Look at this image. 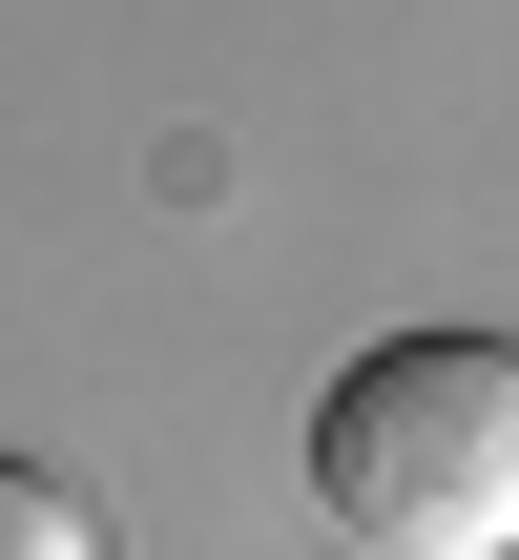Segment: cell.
Here are the masks:
<instances>
[{
  "label": "cell",
  "instance_id": "1",
  "mask_svg": "<svg viewBox=\"0 0 519 560\" xmlns=\"http://www.w3.org/2000/svg\"><path fill=\"white\" fill-rule=\"evenodd\" d=\"M312 499L374 560H499L519 540V353L499 332H395L312 416Z\"/></svg>",
  "mask_w": 519,
  "mask_h": 560
},
{
  "label": "cell",
  "instance_id": "2",
  "mask_svg": "<svg viewBox=\"0 0 519 560\" xmlns=\"http://www.w3.org/2000/svg\"><path fill=\"white\" fill-rule=\"evenodd\" d=\"M0 560H104V520H83L42 457H0Z\"/></svg>",
  "mask_w": 519,
  "mask_h": 560
}]
</instances>
